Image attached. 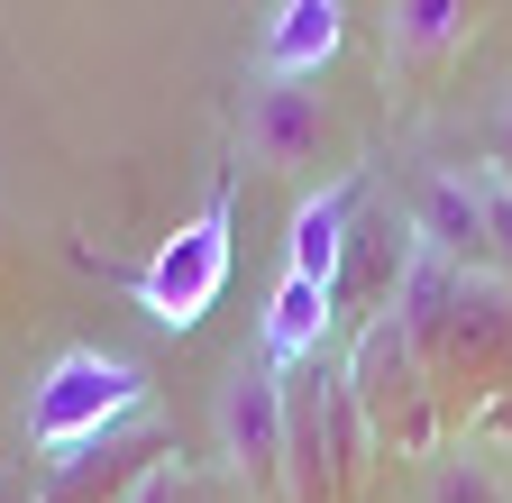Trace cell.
Returning <instances> with one entry per match:
<instances>
[{"mask_svg": "<svg viewBox=\"0 0 512 503\" xmlns=\"http://www.w3.org/2000/svg\"><path fill=\"white\" fill-rule=\"evenodd\" d=\"M394 321L412 330V357L439 394H512V284L503 275H467L421 247V266L394 302Z\"/></svg>", "mask_w": 512, "mask_h": 503, "instance_id": "obj_1", "label": "cell"}, {"mask_svg": "<svg viewBox=\"0 0 512 503\" xmlns=\"http://www.w3.org/2000/svg\"><path fill=\"white\" fill-rule=\"evenodd\" d=\"M147 403H156V385H147L138 357H119V348H55L46 375L28 385L19 430H28L37 458H74V449H92V439L128 430Z\"/></svg>", "mask_w": 512, "mask_h": 503, "instance_id": "obj_2", "label": "cell"}, {"mask_svg": "<svg viewBox=\"0 0 512 503\" xmlns=\"http://www.w3.org/2000/svg\"><path fill=\"white\" fill-rule=\"evenodd\" d=\"M74 257H83L92 275L128 284L147 321H165V330H202V311H211L220 284H229V174L202 193V211H192L174 238H156V257H147V266H128V275H119V266L92 257V247H74Z\"/></svg>", "mask_w": 512, "mask_h": 503, "instance_id": "obj_3", "label": "cell"}, {"mask_svg": "<svg viewBox=\"0 0 512 503\" xmlns=\"http://www.w3.org/2000/svg\"><path fill=\"white\" fill-rule=\"evenodd\" d=\"M339 375H348V394H357V421L384 439V449H403V458H430L439 449V385L421 375L412 330L394 321V311L357 330V348H348Z\"/></svg>", "mask_w": 512, "mask_h": 503, "instance_id": "obj_4", "label": "cell"}, {"mask_svg": "<svg viewBox=\"0 0 512 503\" xmlns=\"http://www.w3.org/2000/svg\"><path fill=\"white\" fill-rule=\"evenodd\" d=\"M366 467V421H357V394L348 375H293V449H284V494L293 503H348Z\"/></svg>", "mask_w": 512, "mask_h": 503, "instance_id": "obj_5", "label": "cell"}, {"mask_svg": "<svg viewBox=\"0 0 512 503\" xmlns=\"http://www.w3.org/2000/svg\"><path fill=\"white\" fill-rule=\"evenodd\" d=\"M412 266H421V229H412V211L366 202V220H357L348 247H339V275H330V321H357V330L384 321V311L403 302Z\"/></svg>", "mask_w": 512, "mask_h": 503, "instance_id": "obj_6", "label": "cell"}, {"mask_svg": "<svg viewBox=\"0 0 512 503\" xmlns=\"http://www.w3.org/2000/svg\"><path fill=\"white\" fill-rule=\"evenodd\" d=\"M220 449L256 494H284V449H293V385L256 357L220 385Z\"/></svg>", "mask_w": 512, "mask_h": 503, "instance_id": "obj_7", "label": "cell"}, {"mask_svg": "<svg viewBox=\"0 0 512 503\" xmlns=\"http://www.w3.org/2000/svg\"><path fill=\"white\" fill-rule=\"evenodd\" d=\"M165 458H183V449L156 430V412H138L128 430L92 439V449H74V458H55L37 503H128V494H138V485H147Z\"/></svg>", "mask_w": 512, "mask_h": 503, "instance_id": "obj_8", "label": "cell"}, {"mask_svg": "<svg viewBox=\"0 0 512 503\" xmlns=\"http://www.w3.org/2000/svg\"><path fill=\"white\" fill-rule=\"evenodd\" d=\"M476 0H384V65L394 83H439L448 55L467 46Z\"/></svg>", "mask_w": 512, "mask_h": 503, "instance_id": "obj_9", "label": "cell"}, {"mask_svg": "<svg viewBox=\"0 0 512 503\" xmlns=\"http://www.w3.org/2000/svg\"><path fill=\"white\" fill-rule=\"evenodd\" d=\"M412 229H421L430 257L467 266V275H494V238H485V193H476V174H430L421 202H412Z\"/></svg>", "mask_w": 512, "mask_h": 503, "instance_id": "obj_10", "label": "cell"}, {"mask_svg": "<svg viewBox=\"0 0 512 503\" xmlns=\"http://www.w3.org/2000/svg\"><path fill=\"white\" fill-rule=\"evenodd\" d=\"M366 220V165H348L330 193H311L302 211H293V247H284V275H302V284H320L330 293V275H339V247H348V229Z\"/></svg>", "mask_w": 512, "mask_h": 503, "instance_id": "obj_11", "label": "cell"}, {"mask_svg": "<svg viewBox=\"0 0 512 503\" xmlns=\"http://www.w3.org/2000/svg\"><path fill=\"white\" fill-rule=\"evenodd\" d=\"M320 129H330V110H320L311 83H266L256 110H247V147H256V165H275V174L311 165L320 156Z\"/></svg>", "mask_w": 512, "mask_h": 503, "instance_id": "obj_12", "label": "cell"}, {"mask_svg": "<svg viewBox=\"0 0 512 503\" xmlns=\"http://www.w3.org/2000/svg\"><path fill=\"white\" fill-rule=\"evenodd\" d=\"M330 330H339V321H330V293L302 284V275H284L275 302H266V330H256V357H266L275 375H293L302 357H320V339H330Z\"/></svg>", "mask_w": 512, "mask_h": 503, "instance_id": "obj_13", "label": "cell"}, {"mask_svg": "<svg viewBox=\"0 0 512 503\" xmlns=\"http://www.w3.org/2000/svg\"><path fill=\"white\" fill-rule=\"evenodd\" d=\"M339 55V0H284L266 28V83H311Z\"/></svg>", "mask_w": 512, "mask_h": 503, "instance_id": "obj_14", "label": "cell"}, {"mask_svg": "<svg viewBox=\"0 0 512 503\" xmlns=\"http://www.w3.org/2000/svg\"><path fill=\"white\" fill-rule=\"evenodd\" d=\"M430 503H512V485L485 449H430Z\"/></svg>", "mask_w": 512, "mask_h": 503, "instance_id": "obj_15", "label": "cell"}, {"mask_svg": "<svg viewBox=\"0 0 512 503\" xmlns=\"http://www.w3.org/2000/svg\"><path fill=\"white\" fill-rule=\"evenodd\" d=\"M476 193H485V238H494V275H512V183L476 165Z\"/></svg>", "mask_w": 512, "mask_h": 503, "instance_id": "obj_16", "label": "cell"}, {"mask_svg": "<svg viewBox=\"0 0 512 503\" xmlns=\"http://www.w3.org/2000/svg\"><path fill=\"white\" fill-rule=\"evenodd\" d=\"M485 174H503V183H512V92L485 110Z\"/></svg>", "mask_w": 512, "mask_h": 503, "instance_id": "obj_17", "label": "cell"}, {"mask_svg": "<svg viewBox=\"0 0 512 503\" xmlns=\"http://www.w3.org/2000/svg\"><path fill=\"white\" fill-rule=\"evenodd\" d=\"M183 494H192V476H183V458H165V467H156L138 494H128V503H183Z\"/></svg>", "mask_w": 512, "mask_h": 503, "instance_id": "obj_18", "label": "cell"}, {"mask_svg": "<svg viewBox=\"0 0 512 503\" xmlns=\"http://www.w3.org/2000/svg\"><path fill=\"white\" fill-rule=\"evenodd\" d=\"M0 503H28V494H19V485H0Z\"/></svg>", "mask_w": 512, "mask_h": 503, "instance_id": "obj_19", "label": "cell"}]
</instances>
